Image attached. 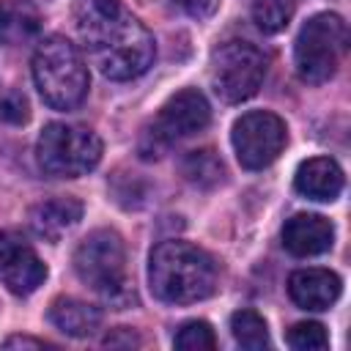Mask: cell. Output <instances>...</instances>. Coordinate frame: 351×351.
<instances>
[{
    "label": "cell",
    "mask_w": 351,
    "mask_h": 351,
    "mask_svg": "<svg viewBox=\"0 0 351 351\" xmlns=\"http://www.w3.org/2000/svg\"><path fill=\"white\" fill-rule=\"evenodd\" d=\"M282 244L291 255H321L335 244V225L321 214H293L282 225Z\"/></svg>",
    "instance_id": "8fae6325"
},
{
    "label": "cell",
    "mask_w": 351,
    "mask_h": 351,
    "mask_svg": "<svg viewBox=\"0 0 351 351\" xmlns=\"http://www.w3.org/2000/svg\"><path fill=\"white\" fill-rule=\"evenodd\" d=\"M266 69H269V58L263 55V49H258L252 41L230 38L211 52L214 93L228 104L247 101L263 85Z\"/></svg>",
    "instance_id": "52a82bcc"
},
{
    "label": "cell",
    "mask_w": 351,
    "mask_h": 351,
    "mask_svg": "<svg viewBox=\"0 0 351 351\" xmlns=\"http://www.w3.org/2000/svg\"><path fill=\"white\" fill-rule=\"evenodd\" d=\"M173 343L181 351H211L217 346V337H214V329L206 321H186V324L178 326Z\"/></svg>",
    "instance_id": "ffe728a7"
},
{
    "label": "cell",
    "mask_w": 351,
    "mask_h": 351,
    "mask_svg": "<svg viewBox=\"0 0 351 351\" xmlns=\"http://www.w3.org/2000/svg\"><path fill=\"white\" fill-rule=\"evenodd\" d=\"M41 30V16L27 0H0V41L8 47L27 44Z\"/></svg>",
    "instance_id": "2e32d148"
},
{
    "label": "cell",
    "mask_w": 351,
    "mask_h": 351,
    "mask_svg": "<svg viewBox=\"0 0 351 351\" xmlns=\"http://www.w3.org/2000/svg\"><path fill=\"white\" fill-rule=\"evenodd\" d=\"M288 296L302 310H329L340 296V277L329 269H299L288 277Z\"/></svg>",
    "instance_id": "7c38bea8"
},
{
    "label": "cell",
    "mask_w": 351,
    "mask_h": 351,
    "mask_svg": "<svg viewBox=\"0 0 351 351\" xmlns=\"http://www.w3.org/2000/svg\"><path fill=\"white\" fill-rule=\"evenodd\" d=\"M82 217V203L77 197H49L30 208V228L36 236L58 241L63 230L77 225Z\"/></svg>",
    "instance_id": "5bb4252c"
},
{
    "label": "cell",
    "mask_w": 351,
    "mask_h": 351,
    "mask_svg": "<svg viewBox=\"0 0 351 351\" xmlns=\"http://www.w3.org/2000/svg\"><path fill=\"white\" fill-rule=\"evenodd\" d=\"M219 280L217 261L197 244L162 241L148 261V285L156 299L167 304H192L214 293Z\"/></svg>",
    "instance_id": "7a4b0ae2"
},
{
    "label": "cell",
    "mask_w": 351,
    "mask_h": 351,
    "mask_svg": "<svg viewBox=\"0 0 351 351\" xmlns=\"http://www.w3.org/2000/svg\"><path fill=\"white\" fill-rule=\"evenodd\" d=\"M36 159L52 178H80L99 165L101 140L85 126L47 123L36 143Z\"/></svg>",
    "instance_id": "5b68a950"
},
{
    "label": "cell",
    "mask_w": 351,
    "mask_h": 351,
    "mask_svg": "<svg viewBox=\"0 0 351 351\" xmlns=\"http://www.w3.org/2000/svg\"><path fill=\"white\" fill-rule=\"evenodd\" d=\"M30 115L27 99L19 90L3 88L0 90V123H25Z\"/></svg>",
    "instance_id": "7402d4cb"
},
{
    "label": "cell",
    "mask_w": 351,
    "mask_h": 351,
    "mask_svg": "<svg viewBox=\"0 0 351 351\" xmlns=\"http://www.w3.org/2000/svg\"><path fill=\"white\" fill-rule=\"evenodd\" d=\"M208 121H211V107H208L206 96L197 88H184L165 101V107L154 118V126L145 129L140 154L145 159L159 156V151L167 148L170 143L203 132L208 126Z\"/></svg>",
    "instance_id": "ba28073f"
},
{
    "label": "cell",
    "mask_w": 351,
    "mask_h": 351,
    "mask_svg": "<svg viewBox=\"0 0 351 351\" xmlns=\"http://www.w3.org/2000/svg\"><path fill=\"white\" fill-rule=\"evenodd\" d=\"M74 22L90 63L104 77L134 80L154 63V36L121 0H77Z\"/></svg>",
    "instance_id": "6da1fadb"
},
{
    "label": "cell",
    "mask_w": 351,
    "mask_h": 351,
    "mask_svg": "<svg viewBox=\"0 0 351 351\" xmlns=\"http://www.w3.org/2000/svg\"><path fill=\"white\" fill-rule=\"evenodd\" d=\"M3 346L5 348H44L47 343L44 340H36V337H8Z\"/></svg>",
    "instance_id": "d4e9b609"
},
{
    "label": "cell",
    "mask_w": 351,
    "mask_h": 351,
    "mask_svg": "<svg viewBox=\"0 0 351 351\" xmlns=\"http://www.w3.org/2000/svg\"><path fill=\"white\" fill-rule=\"evenodd\" d=\"M293 186L299 195L321 203H332L343 192V170L329 156H313L299 165L293 176Z\"/></svg>",
    "instance_id": "4fadbf2b"
},
{
    "label": "cell",
    "mask_w": 351,
    "mask_h": 351,
    "mask_svg": "<svg viewBox=\"0 0 351 351\" xmlns=\"http://www.w3.org/2000/svg\"><path fill=\"white\" fill-rule=\"evenodd\" d=\"M33 82L52 110H74L88 93V66L66 36H47L33 52Z\"/></svg>",
    "instance_id": "3957f363"
},
{
    "label": "cell",
    "mask_w": 351,
    "mask_h": 351,
    "mask_svg": "<svg viewBox=\"0 0 351 351\" xmlns=\"http://www.w3.org/2000/svg\"><path fill=\"white\" fill-rule=\"evenodd\" d=\"M186 16L192 19H208L217 8H219V0H173Z\"/></svg>",
    "instance_id": "603a6c76"
},
{
    "label": "cell",
    "mask_w": 351,
    "mask_h": 351,
    "mask_svg": "<svg viewBox=\"0 0 351 351\" xmlns=\"http://www.w3.org/2000/svg\"><path fill=\"white\" fill-rule=\"evenodd\" d=\"M288 346L296 351H321L329 346V335L318 321H299L288 332Z\"/></svg>",
    "instance_id": "44dd1931"
},
{
    "label": "cell",
    "mask_w": 351,
    "mask_h": 351,
    "mask_svg": "<svg viewBox=\"0 0 351 351\" xmlns=\"http://www.w3.org/2000/svg\"><path fill=\"white\" fill-rule=\"evenodd\" d=\"M44 277H47V266L41 263L36 250L16 233L0 230V280H3V285L16 296H27L44 282Z\"/></svg>",
    "instance_id": "30bf717a"
},
{
    "label": "cell",
    "mask_w": 351,
    "mask_h": 351,
    "mask_svg": "<svg viewBox=\"0 0 351 351\" xmlns=\"http://www.w3.org/2000/svg\"><path fill=\"white\" fill-rule=\"evenodd\" d=\"M49 321L69 337H90L101 326V310L71 296H60L49 307Z\"/></svg>",
    "instance_id": "9a60e30c"
},
{
    "label": "cell",
    "mask_w": 351,
    "mask_h": 351,
    "mask_svg": "<svg viewBox=\"0 0 351 351\" xmlns=\"http://www.w3.org/2000/svg\"><path fill=\"white\" fill-rule=\"evenodd\" d=\"M230 140H233V151H236V159L241 167L263 170L282 154L288 129L280 115L255 110V112H244L233 123Z\"/></svg>",
    "instance_id": "9c48e42d"
},
{
    "label": "cell",
    "mask_w": 351,
    "mask_h": 351,
    "mask_svg": "<svg viewBox=\"0 0 351 351\" xmlns=\"http://www.w3.org/2000/svg\"><path fill=\"white\" fill-rule=\"evenodd\" d=\"M293 14V3L291 0H255L252 5V19L258 25V30L263 33H280L288 27Z\"/></svg>",
    "instance_id": "d6986e66"
},
{
    "label": "cell",
    "mask_w": 351,
    "mask_h": 351,
    "mask_svg": "<svg viewBox=\"0 0 351 351\" xmlns=\"http://www.w3.org/2000/svg\"><path fill=\"white\" fill-rule=\"evenodd\" d=\"M104 346H123V348H132V346H140V337H137L132 329L118 326L115 332H110V335L104 337Z\"/></svg>",
    "instance_id": "cb8c5ba5"
},
{
    "label": "cell",
    "mask_w": 351,
    "mask_h": 351,
    "mask_svg": "<svg viewBox=\"0 0 351 351\" xmlns=\"http://www.w3.org/2000/svg\"><path fill=\"white\" fill-rule=\"evenodd\" d=\"M230 335L241 348L261 351L269 346V326L255 310H239L230 315Z\"/></svg>",
    "instance_id": "ac0fdd59"
},
{
    "label": "cell",
    "mask_w": 351,
    "mask_h": 351,
    "mask_svg": "<svg viewBox=\"0 0 351 351\" xmlns=\"http://www.w3.org/2000/svg\"><path fill=\"white\" fill-rule=\"evenodd\" d=\"M74 271L80 282L118 307H126L134 299L126 277V250L115 230L101 228L88 233L74 250Z\"/></svg>",
    "instance_id": "277c9868"
},
{
    "label": "cell",
    "mask_w": 351,
    "mask_h": 351,
    "mask_svg": "<svg viewBox=\"0 0 351 351\" xmlns=\"http://www.w3.org/2000/svg\"><path fill=\"white\" fill-rule=\"evenodd\" d=\"M181 173H184V178L189 184L211 189V186H217L222 181L225 165H222V159L211 148H197V151H189L181 159Z\"/></svg>",
    "instance_id": "e0dca14e"
},
{
    "label": "cell",
    "mask_w": 351,
    "mask_h": 351,
    "mask_svg": "<svg viewBox=\"0 0 351 351\" xmlns=\"http://www.w3.org/2000/svg\"><path fill=\"white\" fill-rule=\"evenodd\" d=\"M346 44H348V30L337 14L310 16L302 25L293 44L296 74L310 85H321L332 80L346 55Z\"/></svg>",
    "instance_id": "8992f818"
}]
</instances>
